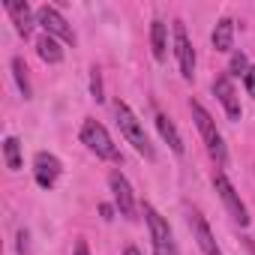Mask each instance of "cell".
<instances>
[{
	"label": "cell",
	"instance_id": "obj_1",
	"mask_svg": "<svg viewBox=\"0 0 255 255\" xmlns=\"http://www.w3.org/2000/svg\"><path fill=\"white\" fill-rule=\"evenodd\" d=\"M114 114H117V123H120V132H123V138L129 141L144 159H153L156 153H153V147H150V138H147V132H144V126H141V120L132 114V108L126 105V102H114Z\"/></svg>",
	"mask_w": 255,
	"mask_h": 255
},
{
	"label": "cell",
	"instance_id": "obj_2",
	"mask_svg": "<svg viewBox=\"0 0 255 255\" xmlns=\"http://www.w3.org/2000/svg\"><path fill=\"white\" fill-rule=\"evenodd\" d=\"M81 141L96 153V156H102V159H111V162H120V150H117V144L111 141V135H108V129L102 123H96V120H84V126H81Z\"/></svg>",
	"mask_w": 255,
	"mask_h": 255
},
{
	"label": "cell",
	"instance_id": "obj_3",
	"mask_svg": "<svg viewBox=\"0 0 255 255\" xmlns=\"http://www.w3.org/2000/svg\"><path fill=\"white\" fill-rule=\"evenodd\" d=\"M192 117H195V126H198V132H201V138H204V144H207L210 156L222 165L228 153H225V144H222V135H219V129H216L213 117L204 111V105H201V102H192Z\"/></svg>",
	"mask_w": 255,
	"mask_h": 255
},
{
	"label": "cell",
	"instance_id": "obj_4",
	"mask_svg": "<svg viewBox=\"0 0 255 255\" xmlns=\"http://www.w3.org/2000/svg\"><path fill=\"white\" fill-rule=\"evenodd\" d=\"M144 219H147V228H150L153 255H180V252H177V243H174V237H171L168 222H165L150 204H144Z\"/></svg>",
	"mask_w": 255,
	"mask_h": 255
},
{
	"label": "cell",
	"instance_id": "obj_5",
	"mask_svg": "<svg viewBox=\"0 0 255 255\" xmlns=\"http://www.w3.org/2000/svg\"><path fill=\"white\" fill-rule=\"evenodd\" d=\"M213 186H216V192H219V198H222L225 210L231 213V219H234V222H240V225H249L246 204L240 201V195H237V189L231 186V180L225 177V171H216V174H213Z\"/></svg>",
	"mask_w": 255,
	"mask_h": 255
},
{
	"label": "cell",
	"instance_id": "obj_6",
	"mask_svg": "<svg viewBox=\"0 0 255 255\" xmlns=\"http://www.w3.org/2000/svg\"><path fill=\"white\" fill-rule=\"evenodd\" d=\"M36 21L45 27V33H48V36L63 39L66 45H75V33H72V27L66 24V18H63L54 6H48V3H45V6H39V9H36Z\"/></svg>",
	"mask_w": 255,
	"mask_h": 255
},
{
	"label": "cell",
	"instance_id": "obj_7",
	"mask_svg": "<svg viewBox=\"0 0 255 255\" xmlns=\"http://www.w3.org/2000/svg\"><path fill=\"white\" fill-rule=\"evenodd\" d=\"M174 54H177V63H180V75L186 81H192V75H195V51H192L186 27L180 21H174Z\"/></svg>",
	"mask_w": 255,
	"mask_h": 255
},
{
	"label": "cell",
	"instance_id": "obj_8",
	"mask_svg": "<svg viewBox=\"0 0 255 255\" xmlns=\"http://www.w3.org/2000/svg\"><path fill=\"white\" fill-rule=\"evenodd\" d=\"M108 183H111V192H114V201H117L120 216H126V219H138V216H135V198H132L129 180H126L120 171H111V174H108Z\"/></svg>",
	"mask_w": 255,
	"mask_h": 255
},
{
	"label": "cell",
	"instance_id": "obj_9",
	"mask_svg": "<svg viewBox=\"0 0 255 255\" xmlns=\"http://www.w3.org/2000/svg\"><path fill=\"white\" fill-rule=\"evenodd\" d=\"M60 171H63V165H60V159L54 156V153H36L33 156V177H36V183L42 186V189H51L54 183H57V177H60Z\"/></svg>",
	"mask_w": 255,
	"mask_h": 255
},
{
	"label": "cell",
	"instance_id": "obj_10",
	"mask_svg": "<svg viewBox=\"0 0 255 255\" xmlns=\"http://www.w3.org/2000/svg\"><path fill=\"white\" fill-rule=\"evenodd\" d=\"M213 96L222 102V108H225V114H228L231 120H240V99H237V90H234V84H231L228 75H216V81H213Z\"/></svg>",
	"mask_w": 255,
	"mask_h": 255
},
{
	"label": "cell",
	"instance_id": "obj_11",
	"mask_svg": "<svg viewBox=\"0 0 255 255\" xmlns=\"http://www.w3.org/2000/svg\"><path fill=\"white\" fill-rule=\"evenodd\" d=\"M192 231H195V240H198L204 255H222V249L216 246V240H213V234H210V228H207L201 213H192Z\"/></svg>",
	"mask_w": 255,
	"mask_h": 255
},
{
	"label": "cell",
	"instance_id": "obj_12",
	"mask_svg": "<svg viewBox=\"0 0 255 255\" xmlns=\"http://www.w3.org/2000/svg\"><path fill=\"white\" fill-rule=\"evenodd\" d=\"M6 9H9V15H12V21H15V30L27 39L30 30H33V12H30V6L21 3V0H9Z\"/></svg>",
	"mask_w": 255,
	"mask_h": 255
},
{
	"label": "cell",
	"instance_id": "obj_13",
	"mask_svg": "<svg viewBox=\"0 0 255 255\" xmlns=\"http://www.w3.org/2000/svg\"><path fill=\"white\" fill-rule=\"evenodd\" d=\"M156 126H159V135L168 141V147H171L174 153H183V138H180V132H177L174 120H168L165 114H156Z\"/></svg>",
	"mask_w": 255,
	"mask_h": 255
},
{
	"label": "cell",
	"instance_id": "obj_14",
	"mask_svg": "<svg viewBox=\"0 0 255 255\" xmlns=\"http://www.w3.org/2000/svg\"><path fill=\"white\" fill-rule=\"evenodd\" d=\"M231 45H234V21L222 18L213 27V48L216 51H231Z\"/></svg>",
	"mask_w": 255,
	"mask_h": 255
},
{
	"label": "cell",
	"instance_id": "obj_15",
	"mask_svg": "<svg viewBox=\"0 0 255 255\" xmlns=\"http://www.w3.org/2000/svg\"><path fill=\"white\" fill-rule=\"evenodd\" d=\"M150 45H153V57L165 60V54H168V30H165V21H159V18L150 24Z\"/></svg>",
	"mask_w": 255,
	"mask_h": 255
},
{
	"label": "cell",
	"instance_id": "obj_16",
	"mask_svg": "<svg viewBox=\"0 0 255 255\" xmlns=\"http://www.w3.org/2000/svg\"><path fill=\"white\" fill-rule=\"evenodd\" d=\"M36 51H39V57H42L45 63H60V60H63V48H60V45H57V39H54V36H48V33L36 42Z\"/></svg>",
	"mask_w": 255,
	"mask_h": 255
},
{
	"label": "cell",
	"instance_id": "obj_17",
	"mask_svg": "<svg viewBox=\"0 0 255 255\" xmlns=\"http://www.w3.org/2000/svg\"><path fill=\"white\" fill-rule=\"evenodd\" d=\"M3 156H6V168L9 171H18L21 168V144H18V138H6L3 141Z\"/></svg>",
	"mask_w": 255,
	"mask_h": 255
},
{
	"label": "cell",
	"instance_id": "obj_18",
	"mask_svg": "<svg viewBox=\"0 0 255 255\" xmlns=\"http://www.w3.org/2000/svg\"><path fill=\"white\" fill-rule=\"evenodd\" d=\"M12 75H15V81H18L21 96H24V99H30V96H33V90H30V81H27V66H24V60H21V57H12Z\"/></svg>",
	"mask_w": 255,
	"mask_h": 255
},
{
	"label": "cell",
	"instance_id": "obj_19",
	"mask_svg": "<svg viewBox=\"0 0 255 255\" xmlns=\"http://www.w3.org/2000/svg\"><path fill=\"white\" fill-rule=\"evenodd\" d=\"M228 72H231V75H246V72H249V63H246V54H243V51H234V54H231Z\"/></svg>",
	"mask_w": 255,
	"mask_h": 255
},
{
	"label": "cell",
	"instance_id": "obj_20",
	"mask_svg": "<svg viewBox=\"0 0 255 255\" xmlns=\"http://www.w3.org/2000/svg\"><path fill=\"white\" fill-rule=\"evenodd\" d=\"M90 93H93V99H96V102H102V99H105V96H102V72H99L96 66L90 69Z\"/></svg>",
	"mask_w": 255,
	"mask_h": 255
},
{
	"label": "cell",
	"instance_id": "obj_21",
	"mask_svg": "<svg viewBox=\"0 0 255 255\" xmlns=\"http://www.w3.org/2000/svg\"><path fill=\"white\" fill-rule=\"evenodd\" d=\"M18 252H21V255H27V252H30V237H27V231H24V228L18 231Z\"/></svg>",
	"mask_w": 255,
	"mask_h": 255
},
{
	"label": "cell",
	"instance_id": "obj_22",
	"mask_svg": "<svg viewBox=\"0 0 255 255\" xmlns=\"http://www.w3.org/2000/svg\"><path fill=\"white\" fill-rule=\"evenodd\" d=\"M243 78H246V90H249V96H255V66H249V72H246Z\"/></svg>",
	"mask_w": 255,
	"mask_h": 255
},
{
	"label": "cell",
	"instance_id": "obj_23",
	"mask_svg": "<svg viewBox=\"0 0 255 255\" xmlns=\"http://www.w3.org/2000/svg\"><path fill=\"white\" fill-rule=\"evenodd\" d=\"M99 213H102V219H114V207L111 204H99Z\"/></svg>",
	"mask_w": 255,
	"mask_h": 255
},
{
	"label": "cell",
	"instance_id": "obj_24",
	"mask_svg": "<svg viewBox=\"0 0 255 255\" xmlns=\"http://www.w3.org/2000/svg\"><path fill=\"white\" fill-rule=\"evenodd\" d=\"M75 255H90V249H87V240H75Z\"/></svg>",
	"mask_w": 255,
	"mask_h": 255
},
{
	"label": "cell",
	"instance_id": "obj_25",
	"mask_svg": "<svg viewBox=\"0 0 255 255\" xmlns=\"http://www.w3.org/2000/svg\"><path fill=\"white\" fill-rule=\"evenodd\" d=\"M123 255H141V252H138L135 246H129V249H126V252H123Z\"/></svg>",
	"mask_w": 255,
	"mask_h": 255
}]
</instances>
